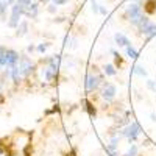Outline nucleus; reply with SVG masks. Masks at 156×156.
I'll list each match as a JSON object with an SVG mask.
<instances>
[{
	"mask_svg": "<svg viewBox=\"0 0 156 156\" xmlns=\"http://www.w3.org/2000/svg\"><path fill=\"white\" fill-rule=\"evenodd\" d=\"M126 14H128V17H129V22H131L133 25H136V27L140 23V20L145 17L144 14H142L140 6H139V5H136V3H133V5H129V6H128Z\"/></svg>",
	"mask_w": 156,
	"mask_h": 156,
	"instance_id": "1",
	"label": "nucleus"
},
{
	"mask_svg": "<svg viewBox=\"0 0 156 156\" xmlns=\"http://www.w3.org/2000/svg\"><path fill=\"white\" fill-rule=\"evenodd\" d=\"M22 14H25V6H23L20 2H17L14 6H12V14H11V19H9V22H8V25H9L11 28L17 27V25L20 23Z\"/></svg>",
	"mask_w": 156,
	"mask_h": 156,
	"instance_id": "2",
	"label": "nucleus"
},
{
	"mask_svg": "<svg viewBox=\"0 0 156 156\" xmlns=\"http://www.w3.org/2000/svg\"><path fill=\"white\" fill-rule=\"evenodd\" d=\"M137 28H139V31L142 34H145L148 39H151L153 36H156V23L150 22L147 17H144V19L140 20V23L137 25Z\"/></svg>",
	"mask_w": 156,
	"mask_h": 156,
	"instance_id": "3",
	"label": "nucleus"
},
{
	"mask_svg": "<svg viewBox=\"0 0 156 156\" xmlns=\"http://www.w3.org/2000/svg\"><path fill=\"white\" fill-rule=\"evenodd\" d=\"M122 134H123V136H125L129 142H134V140L137 139V136L140 134V126H139V123L133 122L131 125H128L126 128H123Z\"/></svg>",
	"mask_w": 156,
	"mask_h": 156,
	"instance_id": "4",
	"label": "nucleus"
},
{
	"mask_svg": "<svg viewBox=\"0 0 156 156\" xmlns=\"http://www.w3.org/2000/svg\"><path fill=\"white\" fill-rule=\"evenodd\" d=\"M17 66H19V69H20L22 76H27V75L33 70V62H31L27 56H22V58L19 59V62H17Z\"/></svg>",
	"mask_w": 156,
	"mask_h": 156,
	"instance_id": "5",
	"label": "nucleus"
},
{
	"mask_svg": "<svg viewBox=\"0 0 156 156\" xmlns=\"http://www.w3.org/2000/svg\"><path fill=\"white\" fill-rule=\"evenodd\" d=\"M100 80H101L100 76H97V75H94V73H89V75L86 76V90H87V92H92V90H95V89L98 87V84H100Z\"/></svg>",
	"mask_w": 156,
	"mask_h": 156,
	"instance_id": "6",
	"label": "nucleus"
},
{
	"mask_svg": "<svg viewBox=\"0 0 156 156\" xmlns=\"http://www.w3.org/2000/svg\"><path fill=\"white\" fill-rule=\"evenodd\" d=\"M115 94H117L115 86L111 84V83H105V87H103V90H101V97H103V100L111 101V100L115 97Z\"/></svg>",
	"mask_w": 156,
	"mask_h": 156,
	"instance_id": "7",
	"label": "nucleus"
},
{
	"mask_svg": "<svg viewBox=\"0 0 156 156\" xmlns=\"http://www.w3.org/2000/svg\"><path fill=\"white\" fill-rule=\"evenodd\" d=\"M114 41H115V44L119 45V47H128V45H131V42H129V39L125 36V34H122V33H115L114 34Z\"/></svg>",
	"mask_w": 156,
	"mask_h": 156,
	"instance_id": "8",
	"label": "nucleus"
},
{
	"mask_svg": "<svg viewBox=\"0 0 156 156\" xmlns=\"http://www.w3.org/2000/svg\"><path fill=\"white\" fill-rule=\"evenodd\" d=\"M37 12H39V8H37V3L36 2L34 3H30L27 6V9H25V14H27L28 17H31V19H36Z\"/></svg>",
	"mask_w": 156,
	"mask_h": 156,
	"instance_id": "9",
	"label": "nucleus"
},
{
	"mask_svg": "<svg viewBox=\"0 0 156 156\" xmlns=\"http://www.w3.org/2000/svg\"><path fill=\"white\" fill-rule=\"evenodd\" d=\"M0 66L5 67L8 66V48L0 45Z\"/></svg>",
	"mask_w": 156,
	"mask_h": 156,
	"instance_id": "10",
	"label": "nucleus"
},
{
	"mask_svg": "<svg viewBox=\"0 0 156 156\" xmlns=\"http://www.w3.org/2000/svg\"><path fill=\"white\" fill-rule=\"evenodd\" d=\"M11 78H12V81H14V83H19V81H20L22 73H20V69H19L17 64L11 67Z\"/></svg>",
	"mask_w": 156,
	"mask_h": 156,
	"instance_id": "11",
	"label": "nucleus"
},
{
	"mask_svg": "<svg viewBox=\"0 0 156 156\" xmlns=\"http://www.w3.org/2000/svg\"><path fill=\"white\" fill-rule=\"evenodd\" d=\"M27 30H28V23L25 22V20H22V22L17 25V31H16V34H17V36H23L25 33H27Z\"/></svg>",
	"mask_w": 156,
	"mask_h": 156,
	"instance_id": "12",
	"label": "nucleus"
},
{
	"mask_svg": "<svg viewBox=\"0 0 156 156\" xmlns=\"http://www.w3.org/2000/svg\"><path fill=\"white\" fill-rule=\"evenodd\" d=\"M103 72H105L108 76H114L117 73V69L112 66V64H105V66H103Z\"/></svg>",
	"mask_w": 156,
	"mask_h": 156,
	"instance_id": "13",
	"label": "nucleus"
},
{
	"mask_svg": "<svg viewBox=\"0 0 156 156\" xmlns=\"http://www.w3.org/2000/svg\"><path fill=\"white\" fill-rule=\"evenodd\" d=\"M84 108H86V111H87V114L90 115V117H95L97 115V111H95V108H94V105L90 101H87V100H84Z\"/></svg>",
	"mask_w": 156,
	"mask_h": 156,
	"instance_id": "14",
	"label": "nucleus"
},
{
	"mask_svg": "<svg viewBox=\"0 0 156 156\" xmlns=\"http://www.w3.org/2000/svg\"><path fill=\"white\" fill-rule=\"evenodd\" d=\"M126 55L131 58V59H136V58L139 56V51H137L133 45H128V47H126Z\"/></svg>",
	"mask_w": 156,
	"mask_h": 156,
	"instance_id": "15",
	"label": "nucleus"
},
{
	"mask_svg": "<svg viewBox=\"0 0 156 156\" xmlns=\"http://www.w3.org/2000/svg\"><path fill=\"white\" fill-rule=\"evenodd\" d=\"M55 73H56V70H55V69H51L50 66H47V67H45V70H44V75H45V80H48V81H50L51 78L55 76Z\"/></svg>",
	"mask_w": 156,
	"mask_h": 156,
	"instance_id": "16",
	"label": "nucleus"
},
{
	"mask_svg": "<svg viewBox=\"0 0 156 156\" xmlns=\"http://www.w3.org/2000/svg\"><path fill=\"white\" fill-rule=\"evenodd\" d=\"M156 2H154V0H148V2H147V5H145V9H147V12H150V14H153V12L156 11Z\"/></svg>",
	"mask_w": 156,
	"mask_h": 156,
	"instance_id": "17",
	"label": "nucleus"
},
{
	"mask_svg": "<svg viewBox=\"0 0 156 156\" xmlns=\"http://www.w3.org/2000/svg\"><path fill=\"white\" fill-rule=\"evenodd\" d=\"M134 73L139 75V76H147V70L142 67V66H139V64H136V66H134Z\"/></svg>",
	"mask_w": 156,
	"mask_h": 156,
	"instance_id": "18",
	"label": "nucleus"
},
{
	"mask_svg": "<svg viewBox=\"0 0 156 156\" xmlns=\"http://www.w3.org/2000/svg\"><path fill=\"white\" fill-rule=\"evenodd\" d=\"M123 156H137V147L136 145H131V148H129Z\"/></svg>",
	"mask_w": 156,
	"mask_h": 156,
	"instance_id": "19",
	"label": "nucleus"
},
{
	"mask_svg": "<svg viewBox=\"0 0 156 156\" xmlns=\"http://www.w3.org/2000/svg\"><path fill=\"white\" fill-rule=\"evenodd\" d=\"M6 6H8V0H5V2H0V16H3L6 12Z\"/></svg>",
	"mask_w": 156,
	"mask_h": 156,
	"instance_id": "20",
	"label": "nucleus"
},
{
	"mask_svg": "<svg viewBox=\"0 0 156 156\" xmlns=\"http://www.w3.org/2000/svg\"><path fill=\"white\" fill-rule=\"evenodd\" d=\"M47 47H48V44H45V42H44V44H39V45L36 47V50L39 51V53H44V51L47 50Z\"/></svg>",
	"mask_w": 156,
	"mask_h": 156,
	"instance_id": "21",
	"label": "nucleus"
},
{
	"mask_svg": "<svg viewBox=\"0 0 156 156\" xmlns=\"http://www.w3.org/2000/svg\"><path fill=\"white\" fill-rule=\"evenodd\" d=\"M69 0H53V3L55 5H64V3H67Z\"/></svg>",
	"mask_w": 156,
	"mask_h": 156,
	"instance_id": "22",
	"label": "nucleus"
},
{
	"mask_svg": "<svg viewBox=\"0 0 156 156\" xmlns=\"http://www.w3.org/2000/svg\"><path fill=\"white\" fill-rule=\"evenodd\" d=\"M92 11H95V12H98V11H100V6L94 2V0H92Z\"/></svg>",
	"mask_w": 156,
	"mask_h": 156,
	"instance_id": "23",
	"label": "nucleus"
},
{
	"mask_svg": "<svg viewBox=\"0 0 156 156\" xmlns=\"http://www.w3.org/2000/svg\"><path fill=\"white\" fill-rule=\"evenodd\" d=\"M27 50H28V51H33V50H34V47H33V45H28V48H27Z\"/></svg>",
	"mask_w": 156,
	"mask_h": 156,
	"instance_id": "24",
	"label": "nucleus"
},
{
	"mask_svg": "<svg viewBox=\"0 0 156 156\" xmlns=\"http://www.w3.org/2000/svg\"><path fill=\"white\" fill-rule=\"evenodd\" d=\"M8 2H9V0H8Z\"/></svg>",
	"mask_w": 156,
	"mask_h": 156,
	"instance_id": "25",
	"label": "nucleus"
}]
</instances>
